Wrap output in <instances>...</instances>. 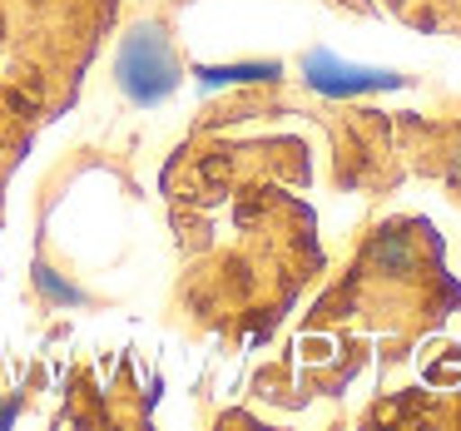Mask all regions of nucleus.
<instances>
[{
	"mask_svg": "<svg viewBox=\"0 0 461 431\" xmlns=\"http://www.w3.org/2000/svg\"><path fill=\"white\" fill-rule=\"evenodd\" d=\"M120 85L134 104H159L164 94H174L179 85V70H174V55L169 40H164L159 25H140L134 35H124V50H120Z\"/></svg>",
	"mask_w": 461,
	"mask_h": 431,
	"instance_id": "nucleus-1",
	"label": "nucleus"
},
{
	"mask_svg": "<svg viewBox=\"0 0 461 431\" xmlns=\"http://www.w3.org/2000/svg\"><path fill=\"white\" fill-rule=\"evenodd\" d=\"M303 80H308L318 94H328V100H352V94L397 90V85H407L397 70H382V65H357V60H338L332 50H308V60H303Z\"/></svg>",
	"mask_w": 461,
	"mask_h": 431,
	"instance_id": "nucleus-2",
	"label": "nucleus"
},
{
	"mask_svg": "<svg viewBox=\"0 0 461 431\" xmlns=\"http://www.w3.org/2000/svg\"><path fill=\"white\" fill-rule=\"evenodd\" d=\"M199 80L209 85H258V80H278V65H229V70H199Z\"/></svg>",
	"mask_w": 461,
	"mask_h": 431,
	"instance_id": "nucleus-3",
	"label": "nucleus"
}]
</instances>
